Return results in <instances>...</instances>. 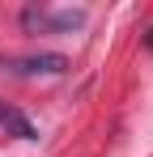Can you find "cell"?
I'll use <instances>...</instances> for the list:
<instances>
[{"instance_id":"1","label":"cell","mask_w":153,"mask_h":157,"mask_svg":"<svg viewBox=\"0 0 153 157\" xmlns=\"http://www.w3.org/2000/svg\"><path fill=\"white\" fill-rule=\"evenodd\" d=\"M0 72L9 77H64L68 72V59L55 51L43 55H0Z\"/></svg>"},{"instance_id":"2","label":"cell","mask_w":153,"mask_h":157,"mask_svg":"<svg viewBox=\"0 0 153 157\" xmlns=\"http://www.w3.org/2000/svg\"><path fill=\"white\" fill-rule=\"evenodd\" d=\"M22 26L26 30H43V34H55V30L85 26V13H81V9H60V13H51V9H26V13H22Z\"/></svg>"},{"instance_id":"3","label":"cell","mask_w":153,"mask_h":157,"mask_svg":"<svg viewBox=\"0 0 153 157\" xmlns=\"http://www.w3.org/2000/svg\"><path fill=\"white\" fill-rule=\"evenodd\" d=\"M0 128H9L17 140H38V132H34V123L26 119L22 110H13L9 102H0Z\"/></svg>"}]
</instances>
